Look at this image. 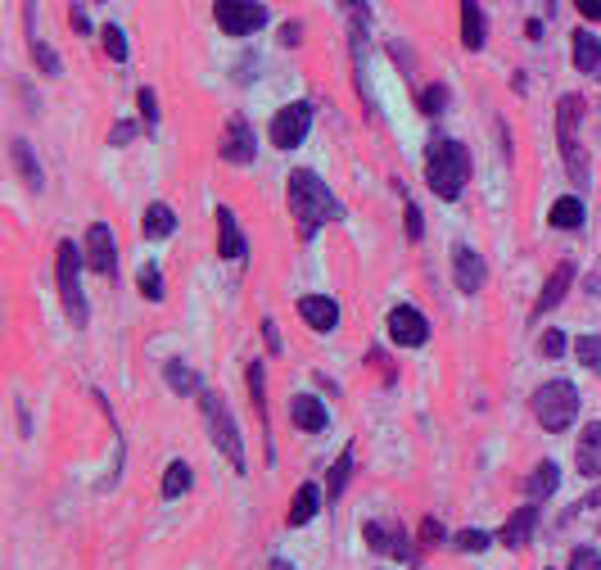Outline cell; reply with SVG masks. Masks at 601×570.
Wrapping results in <instances>:
<instances>
[{"label":"cell","mask_w":601,"mask_h":570,"mask_svg":"<svg viewBox=\"0 0 601 570\" xmlns=\"http://www.w3.org/2000/svg\"><path fill=\"white\" fill-rule=\"evenodd\" d=\"M285 195H290V214H294L298 235H304V240H312L317 227L340 222V218H344V204H340L335 195H330V186L321 182L317 172H308V168H294V172H290Z\"/></svg>","instance_id":"obj_1"},{"label":"cell","mask_w":601,"mask_h":570,"mask_svg":"<svg viewBox=\"0 0 601 570\" xmlns=\"http://www.w3.org/2000/svg\"><path fill=\"white\" fill-rule=\"evenodd\" d=\"M426 182L439 199H457L462 186L470 182V155H466V145L462 141H430V159H426Z\"/></svg>","instance_id":"obj_2"},{"label":"cell","mask_w":601,"mask_h":570,"mask_svg":"<svg viewBox=\"0 0 601 570\" xmlns=\"http://www.w3.org/2000/svg\"><path fill=\"white\" fill-rule=\"evenodd\" d=\"M199 408H204V426H208V435H213V444L226 453V462H231L235 471H245L249 458H245V439H240V430H235L231 408L213 395V389H199Z\"/></svg>","instance_id":"obj_3"},{"label":"cell","mask_w":601,"mask_h":570,"mask_svg":"<svg viewBox=\"0 0 601 570\" xmlns=\"http://www.w3.org/2000/svg\"><path fill=\"white\" fill-rule=\"evenodd\" d=\"M529 408H533V416H538V426H543V430H565L579 416V389L569 380H548L543 389H533Z\"/></svg>","instance_id":"obj_4"},{"label":"cell","mask_w":601,"mask_h":570,"mask_svg":"<svg viewBox=\"0 0 601 570\" xmlns=\"http://www.w3.org/2000/svg\"><path fill=\"white\" fill-rule=\"evenodd\" d=\"M579 118H584L579 96H565V100L556 105V136H561L565 172H569V182L584 191V186H588V159H584V145H579Z\"/></svg>","instance_id":"obj_5"},{"label":"cell","mask_w":601,"mask_h":570,"mask_svg":"<svg viewBox=\"0 0 601 570\" xmlns=\"http://www.w3.org/2000/svg\"><path fill=\"white\" fill-rule=\"evenodd\" d=\"M54 277H59V299L73 326H86V294H82V254L73 250V240L54 250Z\"/></svg>","instance_id":"obj_6"},{"label":"cell","mask_w":601,"mask_h":570,"mask_svg":"<svg viewBox=\"0 0 601 570\" xmlns=\"http://www.w3.org/2000/svg\"><path fill=\"white\" fill-rule=\"evenodd\" d=\"M213 19H218V27L226 37H249V33H258V27L267 23V10L254 5V0H218Z\"/></svg>","instance_id":"obj_7"},{"label":"cell","mask_w":601,"mask_h":570,"mask_svg":"<svg viewBox=\"0 0 601 570\" xmlns=\"http://www.w3.org/2000/svg\"><path fill=\"white\" fill-rule=\"evenodd\" d=\"M308 128H312V109H308L304 100H294V105H285V109L272 118V145H277V149H294L298 141L308 136Z\"/></svg>","instance_id":"obj_8"},{"label":"cell","mask_w":601,"mask_h":570,"mask_svg":"<svg viewBox=\"0 0 601 570\" xmlns=\"http://www.w3.org/2000/svg\"><path fill=\"white\" fill-rule=\"evenodd\" d=\"M218 155H222L226 163H254L258 141H254V128H249L240 113H231V123H226V132H222V145H218Z\"/></svg>","instance_id":"obj_9"},{"label":"cell","mask_w":601,"mask_h":570,"mask_svg":"<svg viewBox=\"0 0 601 570\" xmlns=\"http://www.w3.org/2000/svg\"><path fill=\"white\" fill-rule=\"evenodd\" d=\"M426 336H430V322L420 317L412 304H398L394 313H389V340H394V344L420 349V344H426Z\"/></svg>","instance_id":"obj_10"},{"label":"cell","mask_w":601,"mask_h":570,"mask_svg":"<svg viewBox=\"0 0 601 570\" xmlns=\"http://www.w3.org/2000/svg\"><path fill=\"white\" fill-rule=\"evenodd\" d=\"M363 538L380 553V557H403V561H416V553L407 548V534L403 525H384V521H367L363 525Z\"/></svg>","instance_id":"obj_11"},{"label":"cell","mask_w":601,"mask_h":570,"mask_svg":"<svg viewBox=\"0 0 601 570\" xmlns=\"http://www.w3.org/2000/svg\"><path fill=\"white\" fill-rule=\"evenodd\" d=\"M86 263H91L100 277H113V267H118V245H113L109 222H91V231H86Z\"/></svg>","instance_id":"obj_12"},{"label":"cell","mask_w":601,"mask_h":570,"mask_svg":"<svg viewBox=\"0 0 601 570\" xmlns=\"http://www.w3.org/2000/svg\"><path fill=\"white\" fill-rule=\"evenodd\" d=\"M298 317H304L312 331L326 336V331H335V326H340V304L330 294H304V299H298Z\"/></svg>","instance_id":"obj_13"},{"label":"cell","mask_w":601,"mask_h":570,"mask_svg":"<svg viewBox=\"0 0 601 570\" xmlns=\"http://www.w3.org/2000/svg\"><path fill=\"white\" fill-rule=\"evenodd\" d=\"M453 272H457V290H462V294H475V290H485L489 267H485V258H479L475 250L457 245V250H453Z\"/></svg>","instance_id":"obj_14"},{"label":"cell","mask_w":601,"mask_h":570,"mask_svg":"<svg viewBox=\"0 0 601 570\" xmlns=\"http://www.w3.org/2000/svg\"><path fill=\"white\" fill-rule=\"evenodd\" d=\"M290 422L298 426V430H308V435H317V430H326V403L321 399H312V395H294L290 399Z\"/></svg>","instance_id":"obj_15"},{"label":"cell","mask_w":601,"mask_h":570,"mask_svg":"<svg viewBox=\"0 0 601 570\" xmlns=\"http://www.w3.org/2000/svg\"><path fill=\"white\" fill-rule=\"evenodd\" d=\"M218 254H222V258H231V263L249 254V245H245V231H240V222H235L231 208H218Z\"/></svg>","instance_id":"obj_16"},{"label":"cell","mask_w":601,"mask_h":570,"mask_svg":"<svg viewBox=\"0 0 601 570\" xmlns=\"http://www.w3.org/2000/svg\"><path fill=\"white\" fill-rule=\"evenodd\" d=\"M575 462H579V475H588V480H601V422L584 426Z\"/></svg>","instance_id":"obj_17"},{"label":"cell","mask_w":601,"mask_h":570,"mask_svg":"<svg viewBox=\"0 0 601 570\" xmlns=\"http://www.w3.org/2000/svg\"><path fill=\"white\" fill-rule=\"evenodd\" d=\"M569 281H575V263H556V272L548 277V286H543V294H538V304H533V313L543 317V313H552L561 299H565V290H569Z\"/></svg>","instance_id":"obj_18"},{"label":"cell","mask_w":601,"mask_h":570,"mask_svg":"<svg viewBox=\"0 0 601 570\" xmlns=\"http://www.w3.org/2000/svg\"><path fill=\"white\" fill-rule=\"evenodd\" d=\"M533 525H538V507H520V512H511L506 525H502V544L506 548H525L529 538H533Z\"/></svg>","instance_id":"obj_19"},{"label":"cell","mask_w":601,"mask_h":570,"mask_svg":"<svg viewBox=\"0 0 601 570\" xmlns=\"http://www.w3.org/2000/svg\"><path fill=\"white\" fill-rule=\"evenodd\" d=\"M569 64L579 73H597L601 69V41L592 33H575L569 37Z\"/></svg>","instance_id":"obj_20"},{"label":"cell","mask_w":601,"mask_h":570,"mask_svg":"<svg viewBox=\"0 0 601 570\" xmlns=\"http://www.w3.org/2000/svg\"><path fill=\"white\" fill-rule=\"evenodd\" d=\"M462 41H466V50H485V41H489L479 0H462Z\"/></svg>","instance_id":"obj_21"},{"label":"cell","mask_w":601,"mask_h":570,"mask_svg":"<svg viewBox=\"0 0 601 570\" xmlns=\"http://www.w3.org/2000/svg\"><path fill=\"white\" fill-rule=\"evenodd\" d=\"M140 231H145V240H168L176 231V214L168 204H149L145 218H140Z\"/></svg>","instance_id":"obj_22"},{"label":"cell","mask_w":601,"mask_h":570,"mask_svg":"<svg viewBox=\"0 0 601 570\" xmlns=\"http://www.w3.org/2000/svg\"><path fill=\"white\" fill-rule=\"evenodd\" d=\"M548 222H552L556 231H579V227H584V199H579V195L556 199L552 214H548Z\"/></svg>","instance_id":"obj_23"},{"label":"cell","mask_w":601,"mask_h":570,"mask_svg":"<svg viewBox=\"0 0 601 570\" xmlns=\"http://www.w3.org/2000/svg\"><path fill=\"white\" fill-rule=\"evenodd\" d=\"M10 149H14V163H19V177L27 182V191H41L46 177H41V163H37V155H33V145H27V141H14Z\"/></svg>","instance_id":"obj_24"},{"label":"cell","mask_w":601,"mask_h":570,"mask_svg":"<svg viewBox=\"0 0 601 570\" xmlns=\"http://www.w3.org/2000/svg\"><path fill=\"white\" fill-rule=\"evenodd\" d=\"M556 485H561V471H556V462H543V466H533V475L525 480V494L538 502V498H552V494H556Z\"/></svg>","instance_id":"obj_25"},{"label":"cell","mask_w":601,"mask_h":570,"mask_svg":"<svg viewBox=\"0 0 601 570\" xmlns=\"http://www.w3.org/2000/svg\"><path fill=\"white\" fill-rule=\"evenodd\" d=\"M317 507H321V489L317 485H298V494L290 502V525H308L317 517Z\"/></svg>","instance_id":"obj_26"},{"label":"cell","mask_w":601,"mask_h":570,"mask_svg":"<svg viewBox=\"0 0 601 570\" xmlns=\"http://www.w3.org/2000/svg\"><path fill=\"white\" fill-rule=\"evenodd\" d=\"M348 475H353V444L340 453V462L330 466V475H326V498H340V494H344V485H348Z\"/></svg>","instance_id":"obj_27"},{"label":"cell","mask_w":601,"mask_h":570,"mask_svg":"<svg viewBox=\"0 0 601 570\" xmlns=\"http://www.w3.org/2000/svg\"><path fill=\"white\" fill-rule=\"evenodd\" d=\"M191 480H195V475H191L186 462H172V466L163 471V498H182V494L191 489Z\"/></svg>","instance_id":"obj_28"},{"label":"cell","mask_w":601,"mask_h":570,"mask_svg":"<svg viewBox=\"0 0 601 570\" xmlns=\"http://www.w3.org/2000/svg\"><path fill=\"white\" fill-rule=\"evenodd\" d=\"M163 376H168V385L176 389V395H195V389H199V380H195V372L186 363H168Z\"/></svg>","instance_id":"obj_29"},{"label":"cell","mask_w":601,"mask_h":570,"mask_svg":"<svg viewBox=\"0 0 601 570\" xmlns=\"http://www.w3.org/2000/svg\"><path fill=\"white\" fill-rule=\"evenodd\" d=\"M100 41H105V54L113 59V64H127V37H123V27H105L100 33Z\"/></svg>","instance_id":"obj_30"},{"label":"cell","mask_w":601,"mask_h":570,"mask_svg":"<svg viewBox=\"0 0 601 570\" xmlns=\"http://www.w3.org/2000/svg\"><path fill=\"white\" fill-rule=\"evenodd\" d=\"M140 294H145V299H155V304L163 299V277H159V263H145V267H140Z\"/></svg>","instance_id":"obj_31"},{"label":"cell","mask_w":601,"mask_h":570,"mask_svg":"<svg viewBox=\"0 0 601 570\" xmlns=\"http://www.w3.org/2000/svg\"><path fill=\"white\" fill-rule=\"evenodd\" d=\"M575 353H579V363H584V367H601V340H597V336H579Z\"/></svg>","instance_id":"obj_32"},{"label":"cell","mask_w":601,"mask_h":570,"mask_svg":"<svg viewBox=\"0 0 601 570\" xmlns=\"http://www.w3.org/2000/svg\"><path fill=\"white\" fill-rule=\"evenodd\" d=\"M136 105L145 113V128H159V100H155V92H149V86H140V92H136Z\"/></svg>","instance_id":"obj_33"},{"label":"cell","mask_w":601,"mask_h":570,"mask_svg":"<svg viewBox=\"0 0 601 570\" xmlns=\"http://www.w3.org/2000/svg\"><path fill=\"white\" fill-rule=\"evenodd\" d=\"M489 544H493V538H489L485 530H462V534H457V548H462V553H485Z\"/></svg>","instance_id":"obj_34"},{"label":"cell","mask_w":601,"mask_h":570,"mask_svg":"<svg viewBox=\"0 0 601 570\" xmlns=\"http://www.w3.org/2000/svg\"><path fill=\"white\" fill-rule=\"evenodd\" d=\"M569 570H601V553L597 548H575V557H569Z\"/></svg>","instance_id":"obj_35"},{"label":"cell","mask_w":601,"mask_h":570,"mask_svg":"<svg viewBox=\"0 0 601 570\" xmlns=\"http://www.w3.org/2000/svg\"><path fill=\"white\" fill-rule=\"evenodd\" d=\"M538 353H543V357H561L565 353V336L561 331H543V340H538Z\"/></svg>","instance_id":"obj_36"},{"label":"cell","mask_w":601,"mask_h":570,"mask_svg":"<svg viewBox=\"0 0 601 570\" xmlns=\"http://www.w3.org/2000/svg\"><path fill=\"white\" fill-rule=\"evenodd\" d=\"M33 59L46 69V73H59V59H54V50L50 46H41V41H33Z\"/></svg>","instance_id":"obj_37"},{"label":"cell","mask_w":601,"mask_h":570,"mask_svg":"<svg viewBox=\"0 0 601 570\" xmlns=\"http://www.w3.org/2000/svg\"><path fill=\"white\" fill-rule=\"evenodd\" d=\"M426 235V222H420V208L407 199V240H420Z\"/></svg>","instance_id":"obj_38"},{"label":"cell","mask_w":601,"mask_h":570,"mask_svg":"<svg viewBox=\"0 0 601 570\" xmlns=\"http://www.w3.org/2000/svg\"><path fill=\"white\" fill-rule=\"evenodd\" d=\"M443 100H447V96H443V86H430V92L420 96V109H426V113H439V109H443Z\"/></svg>","instance_id":"obj_39"},{"label":"cell","mask_w":601,"mask_h":570,"mask_svg":"<svg viewBox=\"0 0 601 570\" xmlns=\"http://www.w3.org/2000/svg\"><path fill=\"white\" fill-rule=\"evenodd\" d=\"M575 10L584 19H592V23H601V0H575Z\"/></svg>","instance_id":"obj_40"},{"label":"cell","mask_w":601,"mask_h":570,"mask_svg":"<svg viewBox=\"0 0 601 570\" xmlns=\"http://www.w3.org/2000/svg\"><path fill=\"white\" fill-rule=\"evenodd\" d=\"M420 538H426V544H439V538H443V525H439V521L430 517L426 525H420Z\"/></svg>","instance_id":"obj_41"},{"label":"cell","mask_w":601,"mask_h":570,"mask_svg":"<svg viewBox=\"0 0 601 570\" xmlns=\"http://www.w3.org/2000/svg\"><path fill=\"white\" fill-rule=\"evenodd\" d=\"M262 336H267V349L281 353V336H277V322H262Z\"/></svg>","instance_id":"obj_42"},{"label":"cell","mask_w":601,"mask_h":570,"mask_svg":"<svg viewBox=\"0 0 601 570\" xmlns=\"http://www.w3.org/2000/svg\"><path fill=\"white\" fill-rule=\"evenodd\" d=\"M132 132H136V123H118V132H113L109 141H113V145H127V141H132Z\"/></svg>","instance_id":"obj_43"},{"label":"cell","mask_w":601,"mask_h":570,"mask_svg":"<svg viewBox=\"0 0 601 570\" xmlns=\"http://www.w3.org/2000/svg\"><path fill=\"white\" fill-rule=\"evenodd\" d=\"M73 27H77V33H91V19H86L77 5H73Z\"/></svg>","instance_id":"obj_44"},{"label":"cell","mask_w":601,"mask_h":570,"mask_svg":"<svg viewBox=\"0 0 601 570\" xmlns=\"http://www.w3.org/2000/svg\"><path fill=\"white\" fill-rule=\"evenodd\" d=\"M272 570H294V566L290 561H272Z\"/></svg>","instance_id":"obj_45"}]
</instances>
